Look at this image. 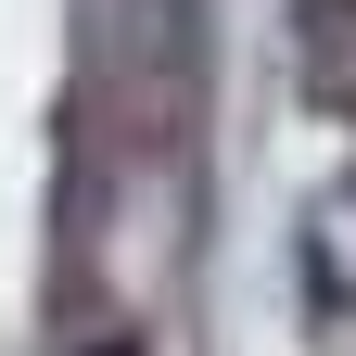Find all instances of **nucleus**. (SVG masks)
I'll list each match as a JSON object with an SVG mask.
<instances>
[{
    "label": "nucleus",
    "mask_w": 356,
    "mask_h": 356,
    "mask_svg": "<svg viewBox=\"0 0 356 356\" xmlns=\"http://www.w3.org/2000/svg\"><path fill=\"white\" fill-rule=\"evenodd\" d=\"M89 356H140V343H89Z\"/></svg>",
    "instance_id": "nucleus-1"
}]
</instances>
